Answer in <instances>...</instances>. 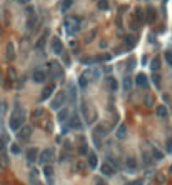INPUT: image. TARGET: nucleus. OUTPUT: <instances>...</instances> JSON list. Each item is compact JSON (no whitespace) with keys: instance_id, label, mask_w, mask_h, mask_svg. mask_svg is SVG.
Instances as JSON below:
<instances>
[{"instance_id":"1","label":"nucleus","mask_w":172,"mask_h":185,"mask_svg":"<svg viewBox=\"0 0 172 185\" xmlns=\"http://www.w3.org/2000/svg\"><path fill=\"white\" fill-rule=\"evenodd\" d=\"M64 28L67 30L69 35H75L80 28V22H79L77 17H67L65 22H64Z\"/></svg>"},{"instance_id":"2","label":"nucleus","mask_w":172,"mask_h":185,"mask_svg":"<svg viewBox=\"0 0 172 185\" xmlns=\"http://www.w3.org/2000/svg\"><path fill=\"white\" fill-rule=\"evenodd\" d=\"M80 110H82V115L85 117V122H87V123H94V120L97 118V112L90 108L89 102H85V100H84V102L80 103Z\"/></svg>"},{"instance_id":"3","label":"nucleus","mask_w":172,"mask_h":185,"mask_svg":"<svg viewBox=\"0 0 172 185\" xmlns=\"http://www.w3.org/2000/svg\"><path fill=\"white\" fill-rule=\"evenodd\" d=\"M24 123H25V115L24 113H15V115L10 117V129L14 132H19L24 127Z\"/></svg>"},{"instance_id":"4","label":"nucleus","mask_w":172,"mask_h":185,"mask_svg":"<svg viewBox=\"0 0 172 185\" xmlns=\"http://www.w3.org/2000/svg\"><path fill=\"white\" fill-rule=\"evenodd\" d=\"M50 50H52L55 55H60V53H62L64 45H62V42H60V38H57V37L50 38Z\"/></svg>"},{"instance_id":"5","label":"nucleus","mask_w":172,"mask_h":185,"mask_svg":"<svg viewBox=\"0 0 172 185\" xmlns=\"http://www.w3.org/2000/svg\"><path fill=\"white\" fill-rule=\"evenodd\" d=\"M64 102H65V92H59L57 95H55V98L52 100V103H50V108H52V110H57V108H60L64 105Z\"/></svg>"},{"instance_id":"6","label":"nucleus","mask_w":172,"mask_h":185,"mask_svg":"<svg viewBox=\"0 0 172 185\" xmlns=\"http://www.w3.org/2000/svg\"><path fill=\"white\" fill-rule=\"evenodd\" d=\"M52 159H54V149H45L39 155V162H40V164H47V162H50Z\"/></svg>"},{"instance_id":"7","label":"nucleus","mask_w":172,"mask_h":185,"mask_svg":"<svg viewBox=\"0 0 172 185\" xmlns=\"http://www.w3.org/2000/svg\"><path fill=\"white\" fill-rule=\"evenodd\" d=\"M54 90H55V85H54V83H49L47 87H44V90H42V93H40V100L42 102H44V100H49L50 95L54 93Z\"/></svg>"},{"instance_id":"8","label":"nucleus","mask_w":172,"mask_h":185,"mask_svg":"<svg viewBox=\"0 0 172 185\" xmlns=\"http://www.w3.org/2000/svg\"><path fill=\"white\" fill-rule=\"evenodd\" d=\"M49 67H50V70H52V77L62 78V75H64V70H62V67L59 65L57 62H52V63H49Z\"/></svg>"},{"instance_id":"9","label":"nucleus","mask_w":172,"mask_h":185,"mask_svg":"<svg viewBox=\"0 0 172 185\" xmlns=\"http://www.w3.org/2000/svg\"><path fill=\"white\" fill-rule=\"evenodd\" d=\"M30 135H32V127L30 125H24V127L19 130V139H22V140L29 139Z\"/></svg>"},{"instance_id":"10","label":"nucleus","mask_w":172,"mask_h":185,"mask_svg":"<svg viewBox=\"0 0 172 185\" xmlns=\"http://www.w3.org/2000/svg\"><path fill=\"white\" fill-rule=\"evenodd\" d=\"M69 127H72L74 130H80V129H82V122H80V118H79V115H72V117H70V122H69Z\"/></svg>"},{"instance_id":"11","label":"nucleus","mask_w":172,"mask_h":185,"mask_svg":"<svg viewBox=\"0 0 172 185\" xmlns=\"http://www.w3.org/2000/svg\"><path fill=\"white\" fill-rule=\"evenodd\" d=\"M32 78H34L37 83H44V82H45V78H47V75H45L44 70H35L34 75H32Z\"/></svg>"},{"instance_id":"12","label":"nucleus","mask_w":172,"mask_h":185,"mask_svg":"<svg viewBox=\"0 0 172 185\" xmlns=\"http://www.w3.org/2000/svg\"><path fill=\"white\" fill-rule=\"evenodd\" d=\"M39 159V149L37 147H30V149L27 150V160L29 162H34V160Z\"/></svg>"},{"instance_id":"13","label":"nucleus","mask_w":172,"mask_h":185,"mask_svg":"<svg viewBox=\"0 0 172 185\" xmlns=\"http://www.w3.org/2000/svg\"><path fill=\"white\" fill-rule=\"evenodd\" d=\"M156 18H157V12H156V9L149 7V9H147V12H146V20L149 22V23H154V22H156Z\"/></svg>"},{"instance_id":"14","label":"nucleus","mask_w":172,"mask_h":185,"mask_svg":"<svg viewBox=\"0 0 172 185\" xmlns=\"http://www.w3.org/2000/svg\"><path fill=\"white\" fill-rule=\"evenodd\" d=\"M69 100L72 103L77 102V90H75V85H74V83H69Z\"/></svg>"},{"instance_id":"15","label":"nucleus","mask_w":172,"mask_h":185,"mask_svg":"<svg viewBox=\"0 0 172 185\" xmlns=\"http://www.w3.org/2000/svg\"><path fill=\"white\" fill-rule=\"evenodd\" d=\"M100 170H102L104 175H114L115 174V167L112 164H104L102 167H100Z\"/></svg>"},{"instance_id":"16","label":"nucleus","mask_w":172,"mask_h":185,"mask_svg":"<svg viewBox=\"0 0 172 185\" xmlns=\"http://www.w3.org/2000/svg\"><path fill=\"white\" fill-rule=\"evenodd\" d=\"M147 82H149V80H147L146 73H139V75L136 77V85L137 87H146Z\"/></svg>"},{"instance_id":"17","label":"nucleus","mask_w":172,"mask_h":185,"mask_svg":"<svg viewBox=\"0 0 172 185\" xmlns=\"http://www.w3.org/2000/svg\"><path fill=\"white\" fill-rule=\"evenodd\" d=\"M136 35H125L124 42H125V47L127 48H132V47H136Z\"/></svg>"},{"instance_id":"18","label":"nucleus","mask_w":172,"mask_h":185,"mask_svg":"<svg viewBox=\"0 0 172 185\" xmlns=\"http://www.w3.org/2000/svg\"><path fill=\"white\" fill-rule=\"evenodd\" d=\"M7 58L9 60L15 58V47H14V43H7Z\"/></svg>"},{"instance_id":"19","label":"nucleus","mask_w":172,"mask_h":185,"mask_svg":"<svg viewBox=\"0 0 172 185\" xmlns=\"http://www.w3.org/2000/svg\"><path fill=\"white\" fill-rule=\"evenodd\" d=\"M107 134V129H105V125H97L94 129V135L95 137H104Z\"/></svg>"},{"instance_id":"20","label":"nucleus","mask_w":172,"mask_h":185,"mask_svg":"<svg viewBox=\"0 0 172 185\" xmlns=\"http://www.w3.org/2000/svg\"><path fill=\"white\" fill-rule=\"evenodd\" d=\"M99 165V159H97V155L95 154H89V167L90 169H95Z\"/></svg>"},{"instance_id":"21","label":"nucleus","mask_w":172,"mask_h":185,"mask_svg":"<svg viewBox=\"0 0 172 185\" xmlns=\"http://www.w3.org/2000/svg\"><path fill=\"white\" fill-rule=\"evenodd\" d=\"M125 165H127L131 170L137 169V159H136V157H127V160H125Z\"/></svg>"},{"instance_id":"22","label":"nucleus","mask_w":172,"mask_h":185,"mask_svg":"<svg viewBox=\"0 0 172 185\" xmlns=\"http://www.w3.org/2000/svg\"><path fill=\"white\" fill-rule=\"evenodd\" d=\"M67 117H69V110H67V108H62V110L59 112V115H57V120H59V122H65Z\"/></svg>"},{"instance_id":"23","label":"nucleus","mask_w":172,"mask_h":185,"mask_svg":"<svg viewBox=\"0 0 172 185\" xmlns=\"http://www.w3.org/2000/svg\"><path fill=\"white\" fill-rule=\"evenodd\" d=\"M35 23H37V17H35V14L34 15H29V20H27V28H34L35 27Z\"/></svg>"},{"instance_id":"24","label":"nucleus","mask_w":172,"mask_h":185,"mask_svg":"<svg viewBox=\"0 0 172 185\" xmlns=\"http://www.w3.org/2000/svg\"><path fill=\"white\" fill-rule=\"evenodd\" d=\"M156 113H157V117H161V118H164L167 115V108L164 107V105H159V107L156 108Z\"/></svg>"},{"instance_id":"25","label":"nucleus","mask_w":172,"mask_h":185,"mask_svg":"<svg viewBox=\"0 0 172 185\" xmlns=\"http://www.w3.org/2000/svg\"><path fill=\"white\" fill-rule=\"evenodd\" d=\"M47 37H49V30H45V33H44V37H42V38H40V40H39V42H37V48H39V50H40V48H44V45H45V38H47Z\"/></svg>"},{"instance_id":"26","label":"nucleus","mask_w":172,"mask_h":185,"mask_svg":"<svg viewBox=\"0 0 172 185\" xmlns=\"http://www.w3.org/2000/svg\"><path fill=\"white\" fill-rule=\"evenodd\" d=\"M125 134H127V127H125V125H120L119 129H117V139L125 137Z\"/></svg>"},{"instance_id":"27","label":"nucleus","mask_w":172,"mask_h":185,"mask_svg":"<svg viewBox=\"0 0 172 185\" xmlns=\"http://www.w3.org/2000/svg\"><path fill=\"white\" fill-rule=\"evenodd\" d=\"M134 17H136L139 22H144V20H146V15H144V12H142L141 9H136V14H134Z\"/></svg>"},{"instance_id":"28","label":"nucleus","mask_w":172,"mask_h":185,"mask_svg":"<svg viewBox=\"0 0 172 185\" xmlns=\"http://www.w3.org/2000/svg\"><path fill=\"white\" fill-rule=\"evenodd\" d=\"M0 165H2V167H4V169H7V167H9V159H7V155L4 154V152H2V155H0Z\"/></svg>"},{"instance_id":"29","label":"nucleus","mask_w":172,"mask_h":185,"mask_svg":"<svg viewBox=\"0 0 172 185\" xmlns=\"http://www.w3.org/2000/svg\"><path fill=\"white\" fill-rule=\"evenodd\" d=\"M151 68L154 72H157V70L161 68V60H159V58H154V60L151 62Z\"/></svg>"},{"instance_id":"30","label":"nucleus","mask_w":172,"mask_h":185,"mask_svg":"<svg viewBox=\"0 0 172 185\" xmlns=\"http://www.w3.org/2000/svg\"><path fill=\"white\" fill-rule=\"evenodd\" d=\"M79 154L80 155H87L89 154V149H87V144L82 140V144H80V147H79Z\"/></svg>"},{"instance_id":"31","label":"nucleus","mask_w":172,"mask_h":185,"mask_svg":"<svg viewBox=\"0 0 172 185\" xmlns=\"http://www.w3.org/2000/svg\"><path fill=\"white\" fill-rule=\"evenodd\" d=\"M97 7H99L100 10H107V9H109V0H99V2H97Z\"/></svg>"},{"instance_id":"32","label":"nucleus","mask_w":172,"mask_h":185,"mask_svg":"<svg viewBox=\"0 0 172 185\" xmlns=\"http://www.w3.org/2000/svg\"><path fill=\"white\" fill-rule=\"evenodd\" d=\"M109 88L110 90H117V88H119V82H117L115 78H112V77L109 78Z\"/></svg>"},{"instance_id":"33","label":"nucleus","mask_w":172,"mask_h":185,"mask_svg":"<svg viewBox=\"0 0 172 185\" xmlns=\"http://www.w3.org/2000/svg\"><path fill=\"white\" fill-rule=\"evenodd\" d=\"M95 60H97V62H109L110 60V55H109V53H100V55L95 57Z\"/></svg>"},{"instance_id":"34","label":"nucleus","mask_w":172,"mask_h":185,"mask_svg":"<svg viewBox=\"0 0 172 185\" xmlns=\"http://www.w3.org/2000/svg\"><path fill=\"white\" fill-rule=\"evenodd\" d=\"M122 87L125 88V90H131V87H132V80L129 77H125L124 80H122Z\"/></svg>"},{"instance_id":"35","label":"nucleus","mask_w":172,"mask_h":185,"mask_svg":"<svg viewBox=\"0 0 172 185\" xmlns=\"http://www.w3.org/2000/svg\"><path fill=\"white\" fill-rule=\"evenodd\" d=\"M87 83H89V80L84 77V75H80V77H79V85H80L82 88H87Z\"/></svg>"},{"instance_id":"36","label":"nucleus","mask_w":172,"mask_h":185,"mask_svg":"<svg viewBox=\"0 0 172 185\" xmlns=\"http://www.w3.org/2000/svg\"><path fill=\"white\" fill-rule=\"evenodd\" d=\"M164 58H166V62L172 67V50H167L166 53H164Z\"/></svg>"},{"instance_id":"37","label":"nucleus","mask_w":172,"mask_h":185,"mask_svg":"<svg viewBox=\"0 0 172 185\" xmlns=\"http://www.w3.org/2000/svg\"><path fill=\"white\" fill-rule=\"evenodd\" d=\"M10 154L19 155V154H20V147H19L17 144H12V145H10Z\"/></svg>"},{"instance_id":"38","label":"nucleus","mask_w":172,"mask_h":185,"mask_svg":"<svg viewBox=\"0 0 172 185\" xmlns=\"http://www.w3.org/2000/svg\"><path fill=\"white\" fill-rule=\"evenodd\" d=\"M15 78H17V72H15V68H14V67H10V68H9V80L12 82V80H15Z\"/></svg>"},{"instance_id":"39","label":"nucleus","mask_w":172,"mask_h":185,"mask_svg":"<svg viewBox=\"0 0 172 185\" xmlns=\"http://www.w3.org/2000/svg\"><path fill=\"white\" fill-rule=\"evenodd\" d=\"M144 103H146L147 107H152V103H154V98H152V95H146V98H144Z\"/></svg>"},{"instance_id":"40","label":"nucleus","mask_w":172,"mask_h":185,"mask_svg":"<svg viewBox=\"0 0 172 185\" xmlns=\"http://www.w3.org/2000/svg\"><path fill=\"white\" fill-rule=\"evenodd\" d=\"M156 179H157V184H164V182H166V175L164 174H157Z\"/></svg>"},{"instance_id":"41","label":"nucleus","mask_w":172,"mask_h":185,"mask_svg":"<svg viewBox=\"0 0 172 185\" xmlns=\"http://www.w3.org/2000/svg\"><path fill=\"white\" fill-rule=\"evenodd\" d=\"M44 174L47 175V177H50V175L54 174V169H52V167H49V165H47V167H44Z\"/></svg>"},{"instance_id":"42","label":"nucleus","mask_w":172,"mask_h":185,"mask_svg":"<svg viewBox=\"0 0 172 185\" xmlns=\"http://www.w3.org/2000/svg\"><path fill=\"white\" fill-rule=\"evenodd\" d=\"M70 5H72V0H64V4H62V10L65 12Z\"/></svg>"},{"instance_id":"43","label":"nucleus","mask_w":172,"mask_h":185,"mask_svg":"<svg viewBox=\"0 0 172 185\" xmlns=\"http://www.w3.org/2000/svg\"><path fill=\"white\" fill-rule=\"evenodd\" d=\"M136 67V58H129V63H127V68L132 70V68Z\"/></svg>"},{"instance_id":"44","label":"nucleus","mask_w":172,"mask_h":185,"mask_svg":"<svg viewBox=\"0 0 172 185\" xmlns=\"http://www.w3.org/2000/svg\"><path fill=\"white\" fill-rule=\"evenodd\" d=\"M45 130L52 132V120H45Z\"/></svg>"},{"instance_id":"45","label":"nucleus","mask_w":172,"mask_h":185,"mask_svg":"<svg viewBox=\"0 0 172 185\" xmlns=\"http://www.w3.org/2000/svg\"><path fill=\"white\" fill-rule=\"evenodd\" d=\"M42 113H44V112H42L40 108H37V110H34V113H32V117H34V118H39V117L42 115Z\"/></svg>"},{"instance_id":"46","label":"nucleus","mask_w":172,"mask_h":185,"mask_svg":"<svg viewBox=\"0 0 172 185\" xmlns=\"http://www.w3.org/2000/svg\"><path fill=\"white\" fill-rule=\"evenodd\" d=\"M154 159H157V160L162 159V154L159 152V150H156V149H154Z\"/></svg>"},{"instance_id":"47","label":"nucleus","mask_w":172,"mask_h":185,"mask_svg":"<svg viewBox=\"0 0 172 185\" xmlns=\"http://www.w3.org/2000/svg\"><path fill=\"white\" fill-rule=\"evenodd\" d=\"M152 80H154V83H156V85H159V82H161V77H159L157 73H154V77H152Z\"/></svg>"},{"instance_id":"48","label":"nucleus","mask_w":172,"mask_h":185,"mask_svg":"<svg viewBox=\"0 0 172 185\" xmlns=\"http://www.w3.org/2000/svg\"><path fill=\"white\" fill-rule=\"evenodd\" d=\"M167 152H172V137H171V140L167 142Z\"/></svg>"},{"instance_id":"49","label":"nucleus","mask_w":172,"mask_h":185,"mask_svg":"<svg viewBox=\"0 0 172 185\" xmlns=\"http://www.w3.org/2000/svg\"><path fill=\"white\" fill-rule=\"evenodd\" d=\"M64 63H65V65H70V57H69V55L64 57Z\"/></svg>"},{"instance_id":"50","label":"nucleus","mask_w":172,"mask_h":185,"mask_svg":"<svg viewBox=\"0 0 172 185\" xmlns=\"http://www.w3.org/2000/svg\"><path fill=\"white\" fill-rule=\"evenodd\" d=\"M4 149H5V142H4V140L0 139V154L4 152Z\"/></svg>"},{"instance_id":"51","label":"nucleus","mask_w":172,"mask_h":185,"mask_svg":"<svg viewBox=\"0 0 172 185\" xmlns=\"http://www.w3.org/2000/svg\"><path fill=\"white\" fill-rule=\"evenodd\" d=\"M25 12L29 14V15H34V9H32V7H27V9H25Z\"/></svg>"},{"instance_id":"52","label":"nucleus","mask_w":172,"mask_h":185,"mask_svg":"<svg viewBox=\"0 0 172 185\" xmlns=\"http://www.w3.org/2000/svg\"><path fill=\"white\" fill-rule=\"evenodd\" d=\"M82 63H90V62H92V58H89V57H85V58H82Z\"/></svg>"},{"instance_id":"53","label":"nucleus","mask_w":172,"mask_h":185,"mask_svg":"<svg viewBox=\"0 0 172 185\" xmlns=\"http://www.w3.org/2000/svg\"><path fill=\"white\" fill-rule=\"evenodd\" d=\"M30 185H40V184L37 182V179H32V180H30Z\"/></svg>"},{"instance_id":"54","label":"nucleus","mask_w":172,"mask_h":185,"mask_svg":"<svg viewBox=\"0 0 172 185\" xmlns=\"http://www.w3.org/2000/svg\"><path fill=\"white\" fill-rule=\"evenodd\" d=\"M131 185H142V180H136V182H132Z\"/></svg>"},{"instance_id":"55","label":"nucleus","mask_w":172,"mask_h":185,"mask_svg":"<svg viewBox=\"0 0 172 185\" xmlns=\"http://www.w3.org/2000/svg\"><path fill=\"white\" fill-rule=\"evenodd\" d=\"M95 180H97V184H95V185H105L104 182H100V179H95Z\"/></svg>"},{"instance_id":"56","label":"nucleus","mask_w":172,"mask_h":185,"mask_svg":"<svg viewBox=\"0 0 172 185\" xmlns=\"http://www.w3.org/2000/svg\"><path fill=\"white\" fill-rule=\"evenodd\" d=\"M19 2H20V4H29L30 0H19Z\"/></svg>"},{"instance_id":"57","label":"nucleus","mask_w":172,"mask_h":185,"mask_svg":"<svg viewBox=\"0 0 172 185\" xmlns=\"http://www.w3.org/2000/svg\"><path fill=\"white\" fill-rule=\"evenodd\" d=\"M169 170H171V174H172V165H171V169H169Z\"/></svg>"}]
</instances>
